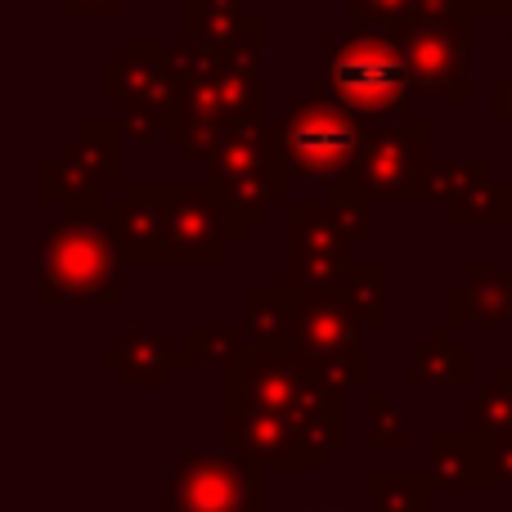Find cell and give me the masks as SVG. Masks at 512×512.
<instances>
[{
	"instance_id": "cell-8",
	"label": "cell",
	"mask_w": 512,
	"mask_h": 512,
	"mask_svg": "<svg viewBox=\"0 0 512 512\" xmlns=\"http://www.w3.org/2000/svg\"><path fill=\"white\" fill-rule=\"evenodd\" d=\"M369 239L364 203H288V279L292 288H342L346 252Z\"/></svg>"
},
{
	"instance_id": "cell-25",
	"label": "cell",
	"mask_w": 512,
	"mask_h": 512,
	"mask_svg": "<svg viewBox=\"0 0 512 512\" xmlns=\"http://www.w3.org/2000/svg\"><path fill=\"white\" fill-rule=\"evenodd\" d=\"M252 355V337L239 324H189L180 333L176 364L185 369H239Z\"/></svg>"
},
{
	"instance_id": "cell-14",
	"label": "cell",
	"mask_w": 512,
	"mask_h": 512,
	"mask_svg": "<svg viewBox=\"0 0 512 512\" xmlns=\"http://www.w3.org/2000/svg\"><path fill=\"white\" fill-rule=\"evenodd\" d=\"M225 450L256 468H288V472H324L328 454L310 432H301L292 418L261 414V409H225Z\"/></svg>"
},
{
	"instance_id": "cell-29",
	"label": "cell",
	"mask_w": 512,
	"mask_h": 512,
	"mask_svg": "<svg viewBox=\"0 0 512 512\" xmlns=\"http://www.w3.org/2000/svg\"><path fill=\"white\" fill-rule=\"evenodd\" d=\"M369 436L364 445L369 450H405L409 445V409L405 405H391V396L382 387H369Z\"/></svg>"
},
{
	"instance_id": "cell-17",
	"label": "cell",
	"mask_w": 512,
	"mask_h": 512,
	"mask_svg": "<svg viewBox=\"0 0 512 512\" xmlns=\"http://www.w3.org/2000/svg\"><path fill=\"white\" fill-rule=\"evenodd\" d=\"M427 477L436 490H490V436L477 427H432L427 436Z\"/></svg>"
},
{
	"instance_id": "cell-18",
	"label": "cell",
	"mask_w": 512,
	"mask_h": 512,
	"mask_svg": "<svg viewBox=\"0 0 512 512\" xmlns=\"http://www.w3.org/2000/svg\"><path fill=\"white\" fill-rule=\"evenodd\" d=\"M243 328L256 351H297L301 333V292L292 283H248L243 288Z\"/></svg>"
},
{
	"instance_id": "cell-27",
	"label": "cell",
	"mask_w": 512,
	"mask_h": 512,
	"mask_svg": "<svg viewBox=\"0 0 512 512\" xmlns=\"http://www.w3.org/2000/svg\"><path fill=\"white\" fill-rule=\"evenodd\" d=\"M342 292L364 328H382L391 315V270L382 261H360L346 270Z\"/></svg>"
},
{
	"instance_id": "cell-33",
	"label": "cell",
	"mask_w": 512,
	"mask_h": 512,
	"mask_svg": "<svg viewBox=\"0 0 512 512\" xmlns=\"http://www.w3.org/2000/svg\"><path fill=\"white\" fill-rule=\"evenodd\" d=\"M418 9L423 18H468V0H418Z\"/></svg>"
},
{
	"instance_id": "cell-28",
	"label": "cell",
	"mask_w": 512,
	"mask_h": 512,
	"mask_svg": "<svg viewBox=\"0 0 512 512\" xmlns=\"http://www.w3.org/2000/svg\"><path fill=\"white\" fill-rule=\"evenodd\" d=\"M472 427L486 432L490 441H512V369L495 364L490 382L472 400Z\"/></svg>"
},
{
	"instance_id": "cell-36",
	"label": "cell",
	"mask_w": 512,
	"mask_h": 512,
	"mask_svg": "<svg viewBox=\"0 0 512 512\" xmlns=\"http://www.w3.org/2000/svg\"><path fill=\"white\" fill-rule=\"evenodd\" d=\"M508 45H512V32H508Z\"/></svg>"
},
{
	"instance_id": "cell-22",
	"label": "cell",
	"mask_w": 512,
	"mask_h": 512,
	"mask_svg": "<svg viewBox=\"0 0 512 512\" xmlns=\"http://www.w3.org/2000/svg\"><path fill=\"white\" fill-rule=\"evenodd\" d=\"M41 198L63 207V221L68 225H95V230L113 225V207L104 203V185H95L90 176L72 171L68 162H59V158L41 167Z\"/></svg>"
},
{
	"instance_id": "cell-10",
	"label": "cell",
	"mask_w": 512,
	"mask_h": 512,
	"mask_svg": "<svg viewBox=\"0 0 512 512\" xmlns=\"http://www.w3.org/2000/svg\"><path fill=\"white\" fill-rule=\"evenodd\" d=\"M270 499L265 468L239 454H189L162 481V508L171 512H261Z\"/></svg>"
},
{
	"instance_id": "cell-15",
	"label": "cell",
	"mask_w": 512,
	"mask_h": 512,
	"mask_svg": "<svg viewBox=\"0 0 512 512\" xmlns=\"http://www.w3.org/2000/svg\"><path fill=\"white\" fill-rule=\"evenodd\" d=\"M418 203H445L450 221L459 225H508L512 221V194L508 185L495 180V167L472 162V167H454V162H432L418 185Z\"/></svg>"
},
{
	"instance_id": "cell-19",
	"label": "cell",
	"mask_w": 512,
	"mask_h": 512,
	"mask_svg": "<svg viewBox=\"0 0 512 512\" xmlns=\"http://www.w3.org/2000/svg\"><path fill=\"white\" fill-rule=\"evenodd\" d=\"M454 324H512V265H468L450 288Z\"/></svg>"
},
{
	"instance_id": "cell-3",
	"label": "cell",
	"mask_w": 512,
	"mask_h": 512,
	"mask_svg": "<svg viewBox=\"0 0 512 512\" xmlns=\"http://www.w3.org/2000/svg\"><path fill=\"white\" fill-rule=\"evenodd\" d=\"M369 131L373 126H364V117H355L351 108L337 104L315 77L306 86V99H297L274 122V144H279V158L292 176L337 189L351 180L355 158L369 144Z\"/></svg>"
},
{
	"instance_id": "cell-4",
	"label": "cell",
	"mask_w": 512,
	"mask_h": 512,
	"mask_svg": "<svg viewBox=\"0 0 512 512\" xmlns=\"http://www.w3.org/2000/svg\"><path fill=\"white\" fill-rule=\"evenodd\" d=\"M319 86L351 108L355 117H378V122H409V63L391 32L351 27L324 50V77Z\"/></svg>"
},
{
	"instance_id": "cell-20",
	"label": "cell",
	"mask_w": 512,
	"mask_h": 512,
	"mask_svg": "<svg viewBox=\"0 0 512 512\" xmlns=\"http://www.w3.org/2000/svg\"><path fill=\"white\" fill-rule=\"evenodd\" d=\"M405 382L414 391H463L472 382V351L463 342H454L450 324H432L427 342L409 360Z\"/></svg>"
},
{
	"instance_id": "cell-13",
	"label": "cell",
	"mask_w": 512,
	"mask_h": 512,
	"mask_svg": "<svg viewBox=\"0 0 512 512\" xmlns=\"http://www.w3.org/2000/svg\"><path fill=\"white\" fill-rule=\"evenodd\" d=\"M243 225L230 216L212 185H171L167 203V265H216L243 243Z\"/></svg>"
},
{
	"instance_id": "cell-7",
	"label": "cell",
	"mask_w": 512,
	"mask_h": 512,
	"mask_svg": "<svg viewBox=\"0 0 512 512\" xmlns=\"http://www.w3.org/2000/svg\"><path fill=\"white\" fill-rule=\"evenodd\" d=\"M203 167H207L203 185H212L221 194V203L230 207V216L243 230L261 225L270 216V207H279L288 198L292 171L283 167L270 122L230 126L221 135V144L203 158Z\"/></svg>"
},
{
	"instance_id": "cell-9",
	"label": "cell",
	"mask_w": 512,
	"mask_h": 512,
	"mask_svg": "<svg viewBox=\"0 0 512 512\" xmlns=\"http://www.w3.org/2000/svg\"><path fill=\"white\" fill-rule=\"evenodd\" d=\"M301 292V333L297 351L342 391L369 387V346L360 337V315L342 288H297Z\"/></svg>"
},
{
	"instance_id": "cell-35",
	"label": "cell",
	"mask_w": 512,
	"mask_h": 512,
	"mask_svg": "<svg viewBox=\"0 0 512 512\" xmlns=\"http://www.w3.org/2000/svg\"><path fill=\"white\" fill-rule=\"evenodd\" d=\"M149 512H171V508H149Z\"/></svg>"
},
{
	"instance_id": "cell-2",
	"label": "cell",
	"mask_w": 512,
	"mask_h": 512,
	"mask_svg": "<svg viewBox=\"0 0 512 512\" xmlns=\"http://www.w3.org/2000/svg\"><path fill=\"white\" fill-rule=\"evenodd\" d=\"M225 409H261L292 418L324 450L346 445V391L301 351H256L225 373Z\"/></svg>"
},
{
	"instance_id": "cell-12",
	"label": "cell",
	"mask_w": 512,
	"mask_h": 512,
	"mask_svg": "<svg viewBox=\"0 0 512 512\" xmlns=\"http://www.w3.org/2000/svg\"><path fill=\"white\" fill-rule=\"evenodd\" d=\"M409 63L414 90L441 95L450 104L472 99V32L468 18H414L405 32H396Z\"/></svg>"
},
{
	"instance_id": "cell-16",
	"label": "cell",
	"mask_w": 512,
	"mask_h": 512,
	"mask_svg": "<svg viewBox=\"0 0 512 512\" xmlns=\"http://www.w3.org/2000/svg\"><path fill=\"white\" fill-rule=\"evenodd\" d=\"M167 203L171 185H126L108 225L126 265H167Z\"/></svg>"
},
{
	"instance_id": "cell-26",
	"label": "cell",
	"mask_w": 512,
	"mask_h": 512,
	"mask_svg": "<svg viewBox=\"0 0 512 512\" xmlns=\"http://www.w3.org/2000/svg\"><path fill=\"white\" fill-rule=\"evenodd\" d=\"M369 512H432V477L418 468H369Z\"/></svg>"
},
{
	"instance_id": "cell-23",
	"label": "cell",
	"mask_w": 512,
	"mask_h": 512,
	"mask_svg": "<svg viewBox=\"0 0 512 512\" xmlns=\"http://www.w3.org/2000/svg\"><path fill=\"white\" fill-rule=\"evenodd\" d=\"M99 360L122 373L126 387L140 391V387H162L167 369L176 364V346H171L158 328H131L117 346H104Z\"/></svg>"
},
{
	"instance_id": "cell-24",
	"label": "cell",
	"mask_w": 512,
	"mask_h": 512,
	"mask_svg": "<svg viewBox=\"0 0 512 512\" xmlns=\"http://www.w3.org/2000/svg\"><path fill=\"white\" fill-rule=\"evenodd\" d=\"M59 162H68L72 171L90 176L95 185H117V180H122V162H126V126L86 122L81 135H72V140L63 144Z\"/></svg>"
},
{
	"instance_id": "cell-34",
	"label": "cell",
	"mask_w": 512,
	"mask_h": 512,
	"mask_svg": "<svg viewBox=\"0 0 512 512\" xmlns=\"http://www.w3.org/2000/svg\"><path fill=\"white\" fill-rule=\"evenodd\" d=\"M512 18V0H468V18Z\"/></svg>"
},
{
	"instance_id": "cell-11",
	"label": "cell",
	"mask_w": 512,
	"mask_h": 512,
	"mask_svg": "<svg viewBox=\"0 0 512 512\" xmlns=\"http://www.w3.org/2000/svg\"><path fill=\"white\" fill-rule=\"evenodd\" d=\"M432 162V131L423 122L378 126V131H369V144L355 158L346 185L364 203H418V185H423Z\"/></svg>"
},
{
	"instance_id": "cell-5",
	"label": "cell",
	"mask_w": 512,
	"mask_h": 512,
	"mask_svg": "<svg viewBox=\"0 0 512 512\" xmlns=\"http://www.w3.org/2000/svg\"><path fill=\"white\" fill-rule=\"evenodd\" d=\"M104 99L122 108V126L131 140H176L185 131L176 54L153 36H131L117 59L104 63Z\"/></svg>"
},
{
	"instance_id": "cell-1",
	"label": "cell",
	"mask_w": 512,
	"mask_h": 512,
	"mask_svg": "<svg viewBox=\"0 0 512 512\" xmlns=\"http://www.w3.org/2000/svg\"><path fill=\"white\" fill-rule=\"evenodd\" d=\"M180 72V99H185V131H180V149L207 153L221 144L230 126L265 122V81H261V50H230V45H212L198 36H180L171 45Z\"/></svg>"
},
{
	"instance_id": "cell-31",
	"label": "cell",
	"mask_w": 512,
	"mask_h": 512,
	"mask_svg": "<svg viewBox=\"0 0 512 512\" xmlns=\"http://www.w3.org/2000/svg\"><path fill=\"white\" fill-rule=\"evenodd\" d=\"M131 0H63L68 18H122V9Z\"/></svg>"
},
{
	"instance_id": "cell-21",
	"label": "cell",
	"mask_w": 512,
	"mask_h": 512,
	"mask_svg": "<svg viewBox=\"0 0 512 512\" xmlns=\"http://www.w3.org/2000/svg\"><path fill=\"white\" fill-rule=\"evenodd\" d=\"M185 36L230 50H261L265 23L248 14L243 0H185Z\"/></svg>"
},
{
	"instance_id": "cell-32",
	"label": "cell",
	"mask_w": 512,
	"mask_h": 512,
	"mask_svg": "<svg viewBox=\"0 0 512 512\" xmlns=\"http://www.w3.org/2000/svg\"><path fill=\"white\" fill-rule=\"evenodd\" d=\"M490 468L495 486H512V441H490Z\"/></svg>"
},
{
	"instance_id": "cell-30",
	"label": "cell",
	"mask_w": 512,
	"mask_h": 512,
	"mask_svg": "<svg viewBox=\"0 0 512 512\" xmlns=\"http://www.w3.org/2000/svg\"><path fill=\"white\" fill-rule=\"evenodd\" d=\"M346 14L355 27H373V32H405L414 18H423L418 0H346Z\"/></svg>"
},
{
	"instance_id": "cell-37",
	"label": "cell",
	"mask_w": 512,
	"mask_h": 512,
	"mask_svg": "<svg viewBox=\"0 0 512 512\" xmlns=\"http://www.w3.org/2000/svg\"><path fill=\"white\" fill-rule=\"evenodd\" d=\"M297 512H306V508H297Z\"/></svg>"
},
{
	"instance_id": "cell-6",
	"label": "cell",
	"mask_w": 512,
	"mask_h": 512,
	"mask_svg": "<svg viewBox=\"0 0 512 512\" xmlns=\"http://www.w3.org/2000/svg\"><path fill=\"white\" fill-rule=\"evenodd\" d=\"M126 297V261L113 234L95 225H50L41 239V301L45 306H108Z\"/></svg>"
}]
</instances>
